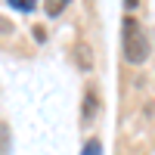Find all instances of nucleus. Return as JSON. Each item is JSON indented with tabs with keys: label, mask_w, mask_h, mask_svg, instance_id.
I'll list each match as a JSON object with an SVG mask.
<instances>
[{
	"label": "nucleus",
	"mask_w": 155,
	"mask_h": 155,
	"mask_svg": "<svg viewBox=\"0 0 155 155\" xmlns=\"http://www.w3.org/2000/svg\"><path fill=\"white\" fill-rule=\"evenodd\" d=\"M121 50H124V59L130 62V65H143L149 59V41L143 34V25L137 19H130V16L121 25Z\"/></svg>",
	"instance_id": "obj_1"
},
{
	"label": "nucleus",
	"mask_w": 155,
	"mask_h": 155,
	"mask_svg": "<svg viewBox=\"0 0 155 155\" xmlns=\"http://www.w3.org/2000/svg\"><path fill=\"white\" fill-rule=\"evenodd\" d=\"M12 6H16V9H22V12H31V9H34V3H31V0H12Z\"/></svg>",
	"instance_id": "obj_6"
},
{
	"label": "nucleus",
	"mask_w": 155,
	"mask_h": 155,
	"mask_svg": "<svg viewBox=\"0 0 155 155\" xmlns=\"http://www.w3.org/2000/svg\"><path fill=\"white\" fill-rule=\"evenodd\" d=\"M78 62H81V68H90V59H87V47H78Z\"/></svg>",
	"instance_id": "obj_7"
},
{
	"label": "nucleus",
	"mask_w": 155,
	"mask_h": 155,
	"mask_svg": "<svg viewBox=\"0 0 155 155\" xmlns=\"http://www.w3.org/2000/svg\"><path fill=\"white\" fill-rule=\"evenodd\" d=\"M84 155H102V146H99V140H90V143L84 146Z\"/></svg>",
	"instance_id": "obj_4"
},
{
	"label": "nucleus",
	"mask_w": 155,
	"mask_h": 155,
	"mask_svg": "<svg viewBox=\"0 0 155 155\" xmlns=\"http://www.w3.org/2000/svg\"><path fill=\"white\" fill-rule=\"evenodd\" d=\"M12 149V134H9V124L0 121V155H9Z\"/></svg>",
	"instance_id": "obj_3"
},
{
	"label": "nucleus",
	"mask_w": 155,
	"mask_h": 155,
	"mask_svg": "<svg viewBox=\"0 0 155 155\" xmlns=\"http://www.w3.org/2000/svg\"><path fill=\"white\" fill-rule=\"evenodd\" d=\"M96 112H99V99H96L93 90H87V93H84V121H90Z\"/></svg>",
	"instance_id": "obj_2"
},
{
	"label": "nucleus",
	"mask_w": 155,
	"mask_h": 155,
	"mask_svg": "<svg viewBox=\"0 0 155 155\" xmlns=\"http://www.w3.org/2000/svg\"><path fill=\"white\" fill-rule=\"evenodd\" d=\"M62 9H65V0H50V6H47V12H50V16H59Z\"/></svg>",
	"instance_id": "obj_5"
}]
</instances>
